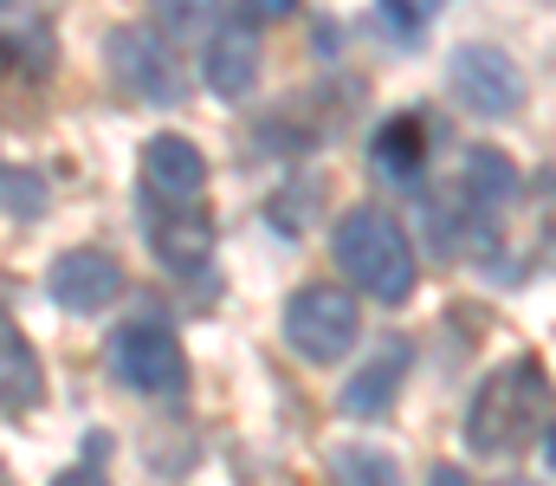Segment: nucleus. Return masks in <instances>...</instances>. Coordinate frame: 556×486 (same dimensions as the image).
I'll return each mask as SVG.
<instances>
[{
    "instance_id": "nucleus-1",
    "label": "nucleus",
    "mask_w": 556,
    "mask_h": 486,
    "mask_svg": "<svg viewBox=\"0 0 556 486\" xmlns=\"http://www.w3.org/2000/svg\"><path fill=\"white\" fill-rule=\"evenodd\" d=\"M544 402H551V383H544L538 357H511L505 370H492L479 383V396L466 409V448L472 454H511V448H525L531 428H538V415H544Z\"/></svg>"
},
{
    "instance_id": "nucleus-2",
    "label": "nucleus",
    "mask_w": 556,
    "mask_h": 486,
    "mask_svg": "<svg viewBox=\"0 0 556 486\" xmlns=\"http://www.w3.org/2000/svg\"><path fill=\"white\" fill-rule=\"evenodd\" d=\"M337 266L382 306H402L415 292V247L382 208H343L337 221Z\"/></svg>"
},
{
    "instance_id": "nucleus-3",
    "label": "nucleus",
    "mask_w": 556,
    "mask_h": 486,
    "mask_svg": "<svg viewBox=\"0 0 556 486\" xmlns=\"http://www.w3.org/2000/svg\"><path fill=\"white\" fill-rule=\"evenodd\" d=\"M363 331V312L343 286H304L291 306H285V344L304 357V363H337Z\"/></svg>"
},
{
    "instance_id": "nucleus-4",
    "label": "nucleus",
    "mask_w": 556,
    "mask_h": 486,
    "mask_svg": "<svg viewBox=\"0 0 556 486\" xmlns=\"http://www.w3.org/2000/svg\"><path fill=\"white\" fill-rule=\"evenodd\" d=\"M104 363H111V376H117L130 396H168V389H181V376H188L175 331H168V324H155V319L111 331Z\"/></svg>"
},
{
    "instance_id": "nucleus-5",
    "label": "nucleus",
    "mask_w": 556,
    "mask_h": 486,
    "mask_svg": "<svg viewBox=\"0 0 556 486\" xmlns=\"http://www.w3.org/2000/svg\"><path fill=\"white\" fill-rule=\"evenodd\" d=\"M446 85H453V98L466 104V111H479V117H505V111H518L525 104V72H518V59L505 52V46H459L453 59H446Z\"/></svg>"
},
{
    "instance_id": "nucleus-6",
    "label": "nucleus",
    "mask_w": 556,
    "mask_h": 486,
    "mask_svg": "<svg viewBox=\"0 0 556 486\" xmlns=\"http://www.w3.org/2000/svg\"><path fill=\"white\" fill-rule=\"evenodd\" d=\"M104 59H111V78H117L124 91L149 98V104H175V98H181V72H175V52H168L162 33H149V26H117V33L104 39Z\"/></svg>"
},
{
    "instance_id": "nucleus-7",
    "label": "nucleus",
    "mask_w": 556,
    "mask_h": 486,
    "mask_svg": "<svg viewBox=\"0 0 556 486\" xmlns=\"http://www.w3.org/2000/svg\"><path fill=\"white\" fill-rule=\"evenodd\" d=\"M46 286H52V299H59L72 319H91V312H104V306L124 292V266H117L111 253H98V247H72V253L52 260Z\"/></svg>"
},
{
    "instance_id": "nucleus-8",
    "label": "nucleus",
    "mask_w": 556,
    "mask_h": 486,
    "mask_svg": "<svg viewBox=\"0 0 556 486\" xmlns=\"http://www.w3.org/2000/svg\"><path fill=\"white\" fill-rule=\"evenodd\" d=\"M142 182H149L155 201H168V208H194L201 188H207V157H201L188 137L162 130V137L142 144Z\"/></svg>"
},
{
    "instance_id": "nucleus-9",
    "label": "nucleus",
    "mask_w": 556,
    "mask_h": 486,
    "mask_svg": "<svg viewBox=\"0 0 556 486\" xmlns=\"http://www.w3.org/2000/svg\"><path fill=\"white\" fill-rule=\"evenodd\" d=\"M201 78L214 98H247L260 85V33L247 20H227L207 33V59H201Z\"/></svg>"
},
{
    "instance_id": "nucleus-10",
    "label": "nucleus",
    "mask_w": 556,
    "mask_h": 486,
    "mask_svg": "<svg viewBox=\"0 0 556 486\" xmlns=\"http://www.w3.org/2000/svg\"><path fill=\"white\" fill-rule=\"evenodd\" d=\"M408 357H415V350H408L402 337H389V344H382V350H376V357H369V363H363V370L350 376V383H343V415H356V422L382 415V409H389V402L402 396Z\"/></svg>"
},
{
    "instance_id": "nucleus-11",
    "label": "nucleus",
    "mask_w": 556,
    "mask_h": 486,
    "mask_svg": "<svg viewBox=\"0 0 556 486\" xmlns=\"http://www.w3.org/2000/svg\"><path fill=\"white\" fill-rule=\"evenodd\" d=\"M149 240H155V260L175 266V273H201V266L214 260V221H207L201 208H168V214L149 227Z\"/></svg>"
},
{
    "instance_id": "nucleus-12",
    "label": "nucleus",
    "mask_w": 556,
    "mask_h": 486,
    "mask_svg": "<svg viewBox=\"0 0 556 486\" xmlns=\"http://www.w3.org/2000/svg\"><path fill=\"white\" fill-rule=\"evenodd\" d=\"M39 383H46V376H39L33 344L0 319V409H33V402H39Z\"/></svg>"
},
{
    "instance_id": "nucleus-13",
    "label": "nucleus",
    "mask_w": 556,
    "mask_h": 486,
    "mask_svg": "<svg viewBox=\"0 0 556 486\" xmlns=\"http://www.w3.org/2000/svg\"><path fill=\"white\" fill-rule=\"evenodd\" d=\"M376 169L389 175V182H415L420 162H427V130H420V117H389L382 130H376Z\"/></svg>"
},
{
    "instance_id": "nucleus-14",
    "label": "nucleus",
    "mask_w": 556,
    "mask_h": 486,
    "mask_svg": "<svg viewBox=\"0 0 556 486\" xmlns=\"http://www.w3.org/2000/svg\"><path fill=\"white\" fill-rule=\"evenodd\" d=\"M466 195H472V208H505L511 195H518V169L505 150H466Z\"/></svg>"
},
{
    "instance_id": "nucleus-15",
    "label": "nucleus",
    "mask_w": 556,
    "mask_h": 486,
    "mask_svg": "<svg viewBox=\"0 0 556 486\" xmlns=\"http://www.w3.org/2000/svg\"><path fill=\"white\" fill-rule=\"evenodd\" d=\"M149 20L168 46H188V39H207L214 20H220V0H149Z\"/></svg>"
},
{
    "instance_id": "nucleus-16",
    "label": "nucleus",
    "mask_w": 556,
    "mask_h": 486,
    "mask_svg": "<svg viewBox=\"0 0 556 486\" xmlns=\"http://www.w3.org/2000/svg\"><path fill=\"white\" fill-rule=\"evenodd\" d=\"M330 481L337 486H395L402 468H395L382 448H337V454H330Z\"/></svg>"
},
{
    "instance_id": "nucleus-17",
    "label": "nucleus",
    "mask_w": 556,
    "mask_h": 486,
    "mask_svg": "<svg viewBox=\"0 0 556 486\" xmlns=\"http://www.w3.org/2000/svg\"><path fill=\"white\" fill-rule=\"evenodd\" d=\"M0 208L7 214H46V182L39 175H0Z\"/></svg>"
},
{
    "instance_id": "nucleus-18",
    "label": "nucleus",
    "mask_w": 556,
    "mask_h": 486,
    "mask_svg": "<svg viewBox=\"0 0 556 486\" xmlns=\"http://www.w3.org/2000/svg\"><path fill=\"white\" fill-rule=\"evenodd\" d=\"M376 7L395 20V33H420V26H427V20H433L446 0H376Z\"/></svg>"
},
{
    "instance_id": "nucleus-19",
    "label": "nucleus",
    "mask_w": 556,
    "mask_h": 486,
    "mask_svg": "<svg viewBox=\"0 0 556 486\" xmlns=\"http://www.w3.org/2000/svg\"><path fill=\"white\" fill-rule=\"evenodd\" d=\"M240 7H247L253 20H291V13H298V0H240Z\"/></svg>"
},
{
    "instance_id": "nucleus-20",
    "label": "nucleus",
    "mask_w": 556,
    "mask_h": 486,
    "mask_svg": "<svg viewBox=\"0 0 556 486\" xmlns=\"http://www.w3.org/2000/svg\"><path fill=\"white\" fill-rule=\"evenodd\" d=\"M427 486H472V481H466L459 468H433V474H427Z\"/></svg>"
},
{
    "instance_id": "nucleus-21",
    "label": "nucleus",
    "mask_w": 556,
    "mask_h": 486,
    "mask_svg": "<svg viewBox=\"0 0 556 486\" xmlns=\"http://www.w3.org/2000/svg\"><path fill=\"white\" fill-rule=\"evenodd\" d=\"M52 486H98V474H59Z\"/></svg>"
},
{
    "instance_id": "nucleus-22",
    "label": "nucleus",
    "mask_w": 556,
    "mask_h": 486,
    "mask_svg": "<svg viewBox=\"0 0 556 486\" xmlns=\"http://www.w3.org/2000/svg\"><path fill=\"white\" fill-rule=\"evenodd\" d=\"M544 461H551V474H556V428L544 435Z\"/></svg>"
},
{
    "instance_id": "nucleus-23",
    "label": "nucleus",
    "mask_w": 556,
    "mask_h": 486,
    "mask_svg": "<svg viewBox=\"0 0 556 486\" xmlns=\"http://www.w3.org/2000/svg\"><path fill=\"white\" fill-rule=\"evenodd\" d=\"M498 486H531V481H498Z\"/></svg>"
},
{
    "instance_id": "nucleus-24",
    "label": "nucleus",
    "mask_w": 556,
    "mask_h": 486,
    "mask_svg": "<svg viewBox=\"0 0 556 486\" xmlns=\"http://www.w3.org/2000/svg\"><path fill=\"white\" fill-rule=\"evenodd\" d=\"M7 7H20V0H0V13H7Z\"/></svg>"
}]
</instances>
